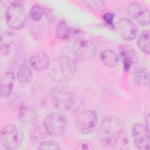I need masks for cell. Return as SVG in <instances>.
<instances>
[{"mask_svg":"<svg viewBox=\"0 0 150 150\" xmlns=\"http://www.w3.org/2000/svg\"><path fill=\"white\" fill-rule=\"evenodd\" d=\"M22 142V135L13 124L5 125L1 131V142L6 149H18Z\"/></svg>","mask_w":150,"mask_h":150,"instance_id":"6","label":"cell"},{"mask_svg":"<svg viewBox=\"0 0 150 150\" xmlns=\"http://www.w3.org/2000/svg\"><path fill=\"white\" fill-rule=\"evenodd\" d=\"M90 147L88 145V144L83 142L80 143V145H77V149H88Z\"/></svg>","mask_w":150,"mask_h":150,"instance_id":"27","label":"cell"},{"mask_svg":"<svg viewBox=\"0 0 150 150\" xmlns=\"http://www.w3.org/2000/svg\"><path fill=\"white\" fill-rule=\"evenodd\" d=\"M127 12L129 15L139 24L143 26L149 24V10L142 5L132 2L128 5Z\"/></svg>","mask_w":150,"mask_h":150,"instance_id":"11","label":"cell"},{"mask_svg":"<svg viewBox=\"0 0 150 150\" xmlns=\"http://www.w3.org/2000/svg\"><path fill=\"white\" fill-rule=\"evenodd\" d=\"M47 70L49 77L53 81L63 83L73 77L76 71V64L72 58L62 55L54 58Z\"/></svg>","mask_w":150,"mask_h":150,"instance_id":"2","label":"cell"},{"mask_svg":"<svg viewBox=\"0 0 150 150\" xmlns=\"http://www.w3.org/2000/svg\"><path fill=\"white\" fill-rule=\"evenodd\" d=\"M100 144L107 147H117L127 145L128 137L123 130L122 124L116 117L105 118L100 122L96 133Z\"/></svg>","mask_w":150,"mask_h":150,"instance_id":"1","label":"cell"},{"mask_svg":"<svg viewBox=\"0 0 150 150\" xmlns=\"http://www.w3.org/2000/svg\"><path fill=\"white\" fill-rule=\"evenodd\" d=\"M67 125L66 117L62 113L53 112L47 114L44 118L43 126L48 135L53 137L62 136Z\"/></svg>","mask_w":150,"mask_h":150,"instance_id":"5","label":"cell"},{"mask_svg":"<svg viewBox=\"0 0 150 150\" xmlns=\"http://www.w3.org/2000/svg\"><path fill=\"white\" fill-rule=\"evenodd\" d=\"M51 102L58 110L69 111L74 108L76 98L71 90L67 86L58 85L51 92Z\"/></svg>","mask_w":150,"mask_h":150,"instance_id":"3","label":"cell"},{"mask_svg":"<svg viewBox=\"0 0 150 150\" xmlns=\"http://www.w3.org/2000/svg\"><path fill=\"white\" fill-rule=\"evenodd\" d=\"M103 19L105 22L110 26L114 25V21L115 18V14L111 12H106L103 15Z\"/></svg>","mask_w":150,"mask_h":150,"instance_id":"26","label":"cell"},{"mask_svg":"<svg viewBox=\"0 0 150 150\" xmlns=\"http://www.w3.org/2000/svg\"><path fill=\"white\" fill-rule=\"evenodd\" d=\"M131 132L133 142L139 149H149V129L145 125L140 123H135L132 127Z\"/></svg>","mask_w":150,"mask_h":150,"instance_id":"9","label":"cell"},{"mask_svg":"<svg viewBox=\"0 0 150 150\" xmlns=\"http://www.w3.org/2000/svg\"><path fill=\"white\" fill-rule=\"evenodd\" d=\"M39 149H54L59 150L60 149L59 145L55 141H45L40 142L39 148Z\"/></svg>","mask_w":150,"mask_h":150,"instance_id":"25","label":"cell"},{"mask_svg":"<svg viewBox=\"0 0 150 150\" xmlns=\"http://www.w3.org/2000/svg\"><path fill=\"white\" fill-rule=\"evenodd\" d=\"M100 59L105 66L109 67L116 66L119 62V57L115 52L110 49H106L101 52Z\"/></svg>","mask_w":150,"mask_h":150,"instance_id":"19","label":"cell"},{"mask_svg":"<svg viewBox=\"0 0 150 150\" xmlns=\"http://www.w3.org/2000/svg\"><path fill=\"white\" fill-rule=\"evenodd\" d=\"M5 19L8 26L13 30L23 29L26 22V13L23 4L13 2L7 8Z\"/></svg>","mask_w":150,"mask_h":150,"instance_id":"4","label":"cell"},{"mask_svg":"<svg viewBox=\"0 0 150 150\" xmlns=\"http://www.w3.org/2000/svg\"><path fill=\"white\" fill-rule=\"evenodd\" d=\"M115 32L122 39L132 41L135 39L138 33L137 27L129 19L122 18L115 26Z\"/></svg>","mask_w":150,"mask_h":150,"instance_id":"10","label":"cell"},{"mask_svg":"<svg viewBox=\"0 0 150 150\" xmlns=\"http://www.w3.org/2000/svg\"><path fill=\"white\" fill-rule=\"evenodd\" d=\"M81 3L89 9L94 11L100 10L104 6V1H82Z\"/></svg>","mask_w":150,"mask_h":150,"instance_id":"24","label":"cell"},{"mask_svg":"<svg viewBox=\"0 0 150 150\" xmlns=\"http://www.w3.org/2000/svg\"><path fill=\"white\" fill-rule=\"evenodd\" d=\"M145 126L146 127V128L149 129V125H150V115L149 114H147L145 117Z\"/></svg>","mask_w":150,"mask_h":150,"instance_id":"28","label":"cell"},{"mask_svg":"<svg viewBox=\"0 0 150 150\" xmlns=\"http://www.w3.org/2000/svg\"><path fill=\"white\" fill-rule=\"evenodd\" d=\"M18 118L24 124H32L36 119V114L33 110L29 107L22 105L18 111Z\"/></svg>","mask_w":150,"mask_h":150,"instance_id":"18","label":"cell"},{"mask_svg":"<svg viewBox=\"0 0 150 150\" xmlns=\"http://www.w3.org/2000/svg\"><path fill=\"white\" fill-rule=\"evenodd\" d=\"M149 33V30H144L139 35L137 40L138 46L142 52L146 54H149L150 53Z\"/></svg>","mask_w":150,"mask_h":150,"instance_id":"20","label":"cell"},{"mask_svg":"<svg viewBox=\"0 0 150 150\" xmlns=\"http://www.w3.org/2000/svg\"><path fill=\"white\" fill-rule=\"evenodd\" d=\"M80 32V30L69 27L67 22L64 20L59 21L56 26V36L59 39H69Z\"/></svg>","mask_w":150,"mask_h":150,"instance_id":"15","label":"cell"},{"mask_svg":"<svg viewBox=\"0 0 150 150\" xmlns=\"http://www.w3.org/2000/svg\"><path fill=\"white\" fill-rule=\"evenodd\" d=\"M15 81V74L12 71L2 74L0 79V93L2 97H8L11 93Z\"/></svg>","mask_w":150,"mask_h":150,"instance_id":"14","label":"cell"},{"mask_svg":"<svg viewBox=\"0 0 150 150\" xmlns=\"http://www.w3.org/2000/svg\"><path fill=\"white\" fill-rule=\"evenodd\" d=\"M44 11L43 8L38 5H35L32 6L30 11L31 18L35 21L40 20L43 16Z\"/></svg>","mask_w":150,"mask_h":150,"instance_id":"23","label":"cell"},{"mask_svg":"<svg viewBox=\"0 0 150 150\" xmlns=\"http://www.w3.org/2000/svg\"><path fill=\"white\" fill-rule=\"evenodd\" d=\"M48 55L43 52H38L31 55L29 59V65L35 70L42 71L47 69L50 64Z\"/></svg>","mask_w":150,"mask_h":150,"instance_id":"13","label":"cell"},{"mask_svg":"<svg viewBox=\"0 0 150 150\" xmlns=\"http://www.w3.org/2000/svg\"><path fill=\"white\" fill-rule=\"evenodd\" d=\"M16 77L18 81L22 84H27L31 81L32 72L26 60L19 64L16 72Z\"/></svg>","mask_w":150,"mask_h":150,"instance_id":"17","label":"cell"},{"mask_svg":"<svg viewBox=\"0 0 150 150\" xmlns=\"http://www.w3.org/2000/svg\"><path fill=\"white\" fill-rule=\"evenodd\" d=\"M132 80L134 83L140 87H147L149 85V74L144 67H137L132 72Z\"/></svg>","mask_w":150,"mask_h":150,"instance_id":"16","label":"cell"},{"mask_svg":"<svg viewBox=\"0 0 150 150\" xmlns=\"http://www.w3.org/2000/svg\"><path fill=\"white\" fill-rule=\"evenodd\" d=\"M76 57L81 61H87L94 58L97 54L95 45L91 41L84 39H77L74 45Z\"/></svg>","mask_w":150,"mask_h":150,"instance_id":"8","label":"cell"},{"mask_svg":"<svg viewBox=\"0 0 150 150\" xmlns=\"http://www.w3.org/2000/svg\"><path fill=\"white\" fill-rule=\"evenodd\" d=\"M15 41L14 35L9 33H5L4 36L1 35V51L4 54H8L11 50V46Z\"/></svg>","mask_w":150,"mask_h":150,"instance_id":"21","label":"cell"},{"mask_svg":"<svg viewBox=\"0 0 150 150\" xmlns=\"http://www.w3.org/2000/svg\"><path fill=\"white\" fill-rule=\"evenodd\" d=\"M98 122L97 114L92 110L81 111L76 117L75 125L77 129L83 134H90L96 128Z\"/></svg>","mask_w":150,"mask_h":150,"instance_id":"7","label":"cell"},{"mask_svg":"<svg viewBox=\"0 0 150 150\" xmlns=\"http://www.w3.org/2000/svg\"><path fill=\"white\" fill-rule=\"evenodd\" d=\"M46 135H48L43 127L41 126L32 125V128L30 132V138L35 142H39L43 140Z\"/></svg>","mask_w":150,"mask_h":150,"instance_id":"22","label":"cell"},{"mask_svg":"<svg viewBox=\"0 0 150 150\" xmlns=\"http://www.w3.org/2000/svg\"><path fill=\"white\" fill-rule=\"evenodd\" d=\"M120 54L122 60L123 69L128 71L138 63V57L135 49L128 45H122L120 47Z\"/></svg>","mask_w":150,"mask_h":150,"instance_id":"12","label":"cell"}]
</instances>
